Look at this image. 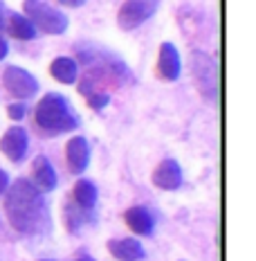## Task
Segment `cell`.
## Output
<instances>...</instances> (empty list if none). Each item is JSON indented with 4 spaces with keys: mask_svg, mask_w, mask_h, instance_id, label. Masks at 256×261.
<instances>
[{
    "mask_svg": "<svg viewBox=\"0 0 256 261\" xmlns=\"http://www.w3.org/2000/svg\"><path fill=\"white\" fill-rule=\"evenodd\" d=\"M7 216L18 232H39L41 223L47 221L45 203L41 192L30 180H16L5 200Z\"/></svg>",
    "mask_w": 256,
    "mask_h": 261,
    "instance_id": "obj_1",
    "label": "cell"
},
{
    "mask_svg": "<svg viewBox=\"0 0 256 261\" xmlns=\"http://www.w3.org/2000/svg\"><path fill=\"white\" fill-rule=\"evenodd\" d=\"M36 122L45 130H68L77 126V117L70 113L68 99L56 92L45 95L36 106Z\"/></svg>",
    "mask_w": 256,
    "mask_h": 261,
    "instance_id": "obj_2",
    "label": "cell"
},
{
    "mask_svg": "<svg viewBox=\"0 0 256 261\" xmlns=\"http://www.w3.org/2000/svg\"><path fill=\"white\" fill-rule=\"evenodd\" d=\"M25 14L30 16L32 25L47 34H63L68 30V18L45 0H25Z\"/></svg>",
    "mask_w": 256,
    "mask_h": 261,
    "instance_id": "obj_3",
    "label": "cell"
},
{
    "mask_svg": "<svg viewBox=\"0 0 256 261\" xmlns=\"http://www.w3.org/2000/svg\"><path fill=\"white\" fill-rule=\"evenodd\" d=\"M160 0H126L119 9V27L122 30H135L157 12Z\"/></svg>",
    "mask_w": 256,
    "mask_h": 261,
    "instance_id": "obj_4",
    "label": "cell"
},
{
    "mask_svg": "<svg viewBox=\"0 0 256 261\" xmlns=\"http://www.w3.org/2000/svg\"><path fill=\"white\" fill-rule=\"evenodd\" d=\"M3 84H5V88L12 92L14 97H18V99H27V97L36 95V90H39V81L32 77L27 70L18 68V65H9V68L5 70Z\"/></svg>",
    "mask_w": 256,
    "mask_h": 261,
    "instance_id": "obj_5",
    "label": "cell"
},
{
    "mask_svg": "<svg viewBox=\"0 0 256 261\" xmlns=\"http://www.w3.org/2000/svg\"><path fill=\"white\" fill-rule=\"evenodd\" d=\"M193 74L200 84V90L205 95L214 97L216 86H218V70H216V63L207 54H200V52L193 54Z\"/></svg>",
    "mask_w": 256,
    "mask_h": 261,
    "instance_id": "obj_6",
    "label": "cell"
},
{
    "mask_svg": "<svg viewBox=\"0 0 256 261\" xmlns=\"http://www.w3.org/2000/svg\"><path fill=\"white\" fill-rule=\"evenodd\" d=\"M153 182L160 189H178L182 185V169L173 158H166L157 165V169L153 171Z\"/></svg>",
    "mask_w": 256,
    "mask_h": 261,
    "instance_id": "obj_7",
    "label": "cell"
},
{
    "mask_svg": "<svg viewBox=\"0 0 256 261\" xmlns=\"http://www.w3.org/2000/svg\"><path fill=\"white\" fill-rule=\"evenodd\" d=\"M0 149H3V153L7 155L9 160H14V162L23 160V155L27 153V133L20 126H12L3 135Z\"/></svg>",
    "mask_w": 256,
    "mask_h": 261,
    "instance_id": "obj_8",
    "label": "cell"
},
{
    "mask_svg": "<svg viewBox=\"0 0 256 261\" xmlns=\"http://www.w3.org/2000/svg\"><path fill=\"white\" fill-rule=\"evenodd\" d=\"M65 158H68V167L72 173H81L86 171L90 160V149L86 138H72L68 142V149H65Z\"/></svg>",
    "mask_w": 256,
    "mask_h": 261,
    "instance_id": "obj_9",
    "label": "cell"
},
{
    "mask_svg": "<svg viewBox=\"0 0 256 261\" xmlns=\"http://www.w3.org/2000/svg\"><path fill=\"white\" fill-rule=\"evenodd\" d=\"M108 250L112 252V257H117L119 261H139L144 259V248L139 241L135 239H119V241H110Z\"/></svg>",
    "mask_w": 256,
    "mask_h": 261,
    "instance_id": "obj_10",
    "label": "cell"
},
{
    "mask_svg": "<svg viewBox=\"0 0 256 261\" xmlns=\"http://www.w3.org/2000/svg\"><path fill=\"white\" fill-rule=\"evenodd\" d=\"M160 72L164 79H178L180 77V54L173 43H164L160 47Z\"/></svg>",
    "mask_w": 256,
    "mask_h": 261,
    "instance_id": "obj_11",
    "label": "cell"
},
{
    "mask_svg": "<svg viewBox=\"0 0 256 261\" xmlns=\"http://www.w3.org/2000/svg\"><path fill=\"white\" fill-rule=\"evenodd\" d=\"M126 223L137 234H151L153 232V219H151L149 210L144 207H130L126 212Z\"/></svg>",
    "mask_w": 256,
    "mask_h": 261,
    "instance_id": "obj_12",
    "label": "cell"
},
{
    "mask_svg": "<svg viewBox=\"0 0 256 261\" xmlns=\"http://www.w3.org/2000/svg\"><path fill=\"white\" fill-rule=\"evenodd\" d=\"M50 70H52V77L59 79V81H63V84H72V81H77L79 68H77V63H74L72 59H68V57L54 59Z\"/></svg>",
    "mask_w": 256,
    "mask_h": 261,
    "instance_id": "obj_13",
    "label": "cell"
},
{
    "mask_svg": "<svg viewBox=\"0 0 256 261\" xmlns=\"http://www.w3.org/2000/svg\"><path fill=\"white\" fill-rule=\"evenodd\" d=\"M34 178H36V182H39V187L45 189V192H52V189L56 187V173H54L47 158H39V160L34 162Z\"/></svg>",
    "mask_w": 256,
    "mask_h": 261,
    "instance_id": "obj_14",
    "label": "cell"
},
{
    "mask_svg": "<svg viewBox=\"0 0 256 261\" xmlns=\"http://www.w3.org/2000/svg\"><path fill=\"white\" fill-rule=\"evenodd\" d=\"M9 32H12L16 39H23V41H30L36 36V27L32 25V20L20 14H12V18H9Z\"/></svg>",
    "mask_w": 256,
    "mask_h": 261,
    "instance_id": "obj_15",
    "label": "cell"
},
{
    "mask_svg": "<svg viewBox=\"0 0 256 261\" xmlns=\"http://www.w3.org/2000/svg\"><path fill=\"white\" fill-rule=\"evenodd\" d=\"M74 198H77V203L83 210L95 207V203H97V187L90 180H79L77 185H74Z\"/></svg>",
    "mask_w": 256,
    "mask_h": 261,
    "instance_id": "obj_16",
    "label": "cell"
},
{
    "mask_svg": "<svg viewBox=\"0 0 256 261\" xmlns=\"http://www.w3.org/2000/svg\"><path fill=\"white\" fill-rule=\"evenodd\" d=\"M9 117L12 119H23L25 117V104H12L9 106Z\"/></svg>",
    "mask_w": 256,
    "mask_h": 261,
    "instance_id": "obj_17",
    "label": "cell"
},
{
    "mask_svg": "<svg viewBox=\"0 0 256 261\" xmlns=\"http://www.w3.org/2000/svg\"><path fill=\"white\" fill-rule=\"evenodd\" d=\"M108 104V95H95V97H90V106L92 108H103Z\"/></svg>",
    "mask_w": 256,
    "mask_h": 261,
    "instance_id": "obj_18",
    "label": "cell"
},
{
    "mask_svg": "<svg viewBox=\"0 0 256 261\" xmlns=\"http://www.w3.org/2000/svg\"><path fill=\"white\" fill-rule=\"evenodd\" d=\"M7 185H9V176L5 171H0V194L7 189Z\"/></svg>",
    "mask_w": 256,
    "mask_h": 261,
    "instance_id": "obj_19",
    "label": "cell"
},
{
    "mask_svg": "<svg viewBox=\"0 0 256 261\" xmlns=\"http://www.w3.org/2000/svg\"><path fill=\"white\" fill-rule=\"evenodd\" d=\"M61 5H68V7H81L86 0H59Z\"/></svg>",
    "mask_w": 256,
    "mask_h": 261,
    "instance_id": "obj_20",
    "label": "cell"
},
{
    "mask_svg": "<svg viewBox=\"0 0 256 261\" xmlns=\"http://www.w3.org/2000/svg\"><path fill=\"white\" fill-rule=\"evenodd\" d=\"M7 50H9V47H7V41H5L3 36H0V59L7 57Z\"/></svg>",
    "mask_w": 256,
    "mask_h": 261,
    "instance_id": "obj_21",
    "label": "cell"
},
{
    "mask_svg": "<svg viewBox=\"0 0 256 261\" xmlns=\"http://www.w3.org/2000/svg\"><path fill=\"white\" fill-rule=\"evenodd\" d=\"M5 30V5H3V0H0V32Z\"/></svg>",
    "mask_w": 256,
    "mask_h": 261,
    "instance_id": "obj_22",
    "label": "cell"
}]
</instances>
